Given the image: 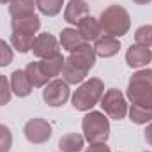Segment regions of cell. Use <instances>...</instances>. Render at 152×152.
<instances>
[{
  "label": "cell",
  "instance_id": "6da1fadb",
  "mask_svg": "<svg viewBox=\"0 0 152 152\" xmlns=\"http://www.w3.org/2000/svg\"><path fill=\"white\" fill-rule=\"evenodd\" d=\"M96 51L94 46H90V42H83L81 46H78L76 50L69 51V57L64 60V67H62V80L67 85H80L87 80L88 71L96 66Z\"/></svg>",
  "mask_w": 152,
  "mask_h": 152
},
{
  "label": "cell",
  "instance_id": "7a4b0ae2",
  "mask_svg": "<svg viewBox=\"0 0 152 152\" xmlns=\"http://www.w3.org/2000/svg\"><path fill=\"white\" fill-rule=\"evenodd\" d=\"M99 27L101 32L112 37H122L129 32L131 27V18L129 12L122 7V5H110L106 7L101 16H99Z\"/></svg>",
  "mask_w": 152,
  "mask_h": 152
},
{
  "label": "cell",
  "instance_id": "3957f363",
  "mask_svg": "<svg viewBox=\"0 0 152 152\" xmlns=\"http://www.w3.org/2000/svg\"><path fill=\"white\" fill-rule=\"evenodd\" d=\"M127 99L133 104L152 110V69H140L129 78Z\"/></svg>",
  "mask_w": 152,
  "mask_h": 152
},
{
  "label": "cell",
  "instance_id": "277c9868",
  "mask_svg": "<svg viewBox=\"0 0 152 152\" xmlns=\"http://www.w3.org/2000/svg\"><path fill=\"white\" fill-rule=\"evenodd\" d=\"M104 94V83L99 78H90L80 83V87L71 96V103L78 112H90L103 97Z\"/></svg>",
  "mask_w": 152,
  "mask_h": 152
},
{
  "label": "cell",
  "instance_id": "5b68a950",
  "mask_svg": "<svg viewBox=\"0 0 152 152\" xmlns=\"http://www.w3.org/2000/svg\"><path fill=\"white\" fill-rule=\"evenodd\" d=\"M83 136L88 143H106L110 138V120L101 112H88L81 120Z\"/></svg>",
  "mask_w": 152,
  "mask_h": 152
},
{
  "label": "cell",
  "instance_id": "8992f818",
  "mask_svg": "<svg viewBox=\"0 0 152 152\" xmlns=\"http://www.w3.org/2000/svg\"><path fill=\"white\" fill-rule=\"evenodd\" d=\"M99 103H101L103 113L108 115L110 118H115V120H122L127 115V112H129L126 97H124V94L118 88H108L103 94Z\"/></svg>",
  "mask_w": 152,
  "mask_h": 152
},
{
  "label": "cell",
  "instance_id": "52a82bcc",
  "mask_svg": "<svg viewBox=\"0 0 152 152\" xmlns=\"http://www.w3.org/2000/svg\"><path fill=\"white\" fill-rule=\"evenodd\" d=\"M71 97V88L69 85L64 81V80H50L46 85H44V90H42V101L48 104V106H53V108H58L62 104H66Z\"/></svg>",
  "mask_w": 152,
  "mask_h": 152
},
{
  "label": "cell",
  "instance_id": "ba28073f",
  "mask_svg": "<svg viewBox=\"0 0 152 152\" xmlns=\"http://www.w3.org/2000/svg\"><path fill=\"white\" fill-rule=\"evenodd\" d=\"M23 134L34 145L46 143L51 138V124L46 118H41V117L30 118V120H27V124L23 127Z\"/></svg>",
  "mask_w": 152,
  "mask_h": 152
},
{
  "label": "cell",
  "instance_id": "9c48e42d",
  "mask_svg": "<svg viewBox=\"0 0 152 152\" xmlns=\"http://www.w3.org/2000/svg\"><path fill=\"white\" fill-rule=\"evenodd\" d=\"M32 51H34V57H37L39 60L51 58V57H57L60 53V42L51 34L42 32V34H37L34 39Z\"/></svg>",
  "mask_w": 152,
  "mask_h": 152
},
{
  "label": "cell",
  "instance_id": "30bf717a",
  "mask_svg": "<svg viewBox=\"0 0 152 152\" xmlns=\"http://www.w3.org/2000/svg\"><path fill=\"white\" fill-rule=\"evenodd\" d=\"M126 62L129 67L134 69H142L145 67L149 62H152V50L142 44H131V48H127L126 51Z\"/></svg>",
  "mask_w": 152,
  "mask_h": 152
},
{
  "label": "cell",
  "instance_id": "8fae6325",
  "mask_svg": "<svg viewBox=\"0 0 152 152\" xmlns=\"http://www.w3.org/2000/svg\"><path fill=\"white\" fill-rule=\"evenodd\" d=\"M11 27H12V32H16V34H25V36H34L36 37V34L41 28V20H39L37 14L12 18Z\"/></svg>",
  "mask_w": 152,
  "mask_h": 152
},
{
  "label": "cell",
  "instance_id": "7c38bea8",
  "mask_svg": "<svg viewBox=\"0 0 152 152\" xmlns=\"http://www.w3.org/2000/svg\"><path fill=\"white\" fill-rule=\"evenodd\" d=\"M88 14V4L85 0H69L64 11V21L69 25H80L81 20H85Z\"/></svg>",
  "mask_w": 152,
  "mask_h": 152
},
{
  "label": "cell",
  "instance_id": "4fadbf2b",
  "mask_svg": "<svg viewBox=\"0 0 152 152\" xmlns=\"http://www.w3.org/2000/svg\"><path fill=\"white\" fill-rule=\"evenodd\" d=\"M118 50H120V41L117 37L103 34L99 39L94 41V51H96L97 57L110 58V57H115L118 53Z\"/></svg>",
  "mask_w": 152,
  "mask_h": 152
},
{
  "label": "cell",
  "instance_id": "5bb4252c",
  "mask_svg": "<svg viewBox=\"0 0 152 152\" xmlns=\"http://www.w3.org/2000/svg\"><path fill=\"white\" fill-rule=\"evenodd\" d=\"M9 83H11L12 94L18 96V97H27V96H30V92H32V88H34L32 83H30V80H28V76H27V73H25V69H16V71L11 75Z\"/></svg>",
  "mask_w": 152,
  "mask_h": 152
},
{
  "label": "cell",
  "instance_id": "9a60e30c",
  "mask_svg": "<svg viewBox=\"0 0 152 152\" xmlns=\"http://www.w3.org/2000/svg\"><path fill=\"white\" fill-rule=\"evenodd\" d=\"M78 32L81 34V37L85 42H90V41H96L103 36L101 32V27H99V20L92 18V16H87L85 20L80 21L78 25Z\"/></svg>",
  "mask_w": 152,
  "mask_h": 152
},
{
  "label": "cell",
  "instance_id": "2e32d148",
  "mask_svg": "<svg viewBox=\"0 0 152 152\" xmlns=\"http://www.w3.org/2000/svg\"><path fill=\"white\" fill-rule=\"evenodd\" d=\"M83 147H85V136L78 133H67L58 142V149L62 152H81Z\"/></svg>",
  "mask_w": 152,
  "mask_h": 152
},
{
  "label": "cell",
  "instance_id": "e0dca14e",
  "mask_svg": "<svg viewBox=\"0 0 152 152\" xmlns=\"http://www.w3.org/2000/svg\"><path fill=\"white\" fill-rule=\"evenodd\" d=\"M36 0H12L9 4V14L11 18H21V16H30L36 14Z\"/></svg>",
  "mask_w": 152,
  "mask_h": 152
},
{
  "label": "cell",
  "instance_id": "ac0fdd59",
  "mask_svg": "<svg viewBox=\"0 0 152 152\" xmlns=\"http://www.w3.org/2000/svg\"><path fill=\"white\" fill-rule=\"evenodd\" d=\"M58 42H60V46H62L66 51H73L78 46H81L85 41H83L81 34H80L76 28H71V27H69V28H64V30L60 32Z\"/></svg>",
  "mask_w": 152,
  "mask_h": 152
},
{
  "label": "cell",
  "instance_id": "d6986e66",
  "mask_svg": "<svg viewBox=\"0 0 152 152\" xmlns=\"http://www.w3.org/2000/svg\"><path fill=\"white\" fill-rule=\"evenodd\" d=\"M25 73H27V76H28V80H30V83H32L34 88H41V87H44L50 81V78L44 75V71L41 69L39 60L28 62V66L25 67Z\"/></svg>",
  "mask_w": 152,
  "mask_h": 152
},
{
  "label": "cell",
  "instance_id": "ffe728a7",
  "mask_svg": "<svg viewBox=\"0 0 152 152\" xmlns=\"http://www.w3.org/2000/svg\"><path fill=\"white\" fill-rule=\"evenodd\" d=\"M64 60H66V58L62 57V53H58L57 57H51V58L39 60V64H41V69L44 71V75L51 80V78H55V76H58L60 73H62Z\"/></svg>",
  "mask_w": 152,
  "mask_h": 152
},
{
  "label": "cell",
  "instance_id": "44dd1931",
  "mask_svg": "<svg viewBox=\"0 0 152 152\" xmlns=\"http://www.w3.org/2000/svg\"><path fill=\"white\" fill-rule=\"evenodd\" d=\"M127 113H129L131 122H134V124H138V126H143V124L152 122V110L151 108L138 106V104H131V108H129Z\"/></svg>",
  "mask_w": 152,
  "mask_h": 152
},
{
  "label": "cell",
  "instance_id": "7402d4cb",
  "mask_svg": "<svg viewBox=\"0 0 152 152\" xmlns=\"http://www.w3.org/2000/svg\"><path fill=\"white\" fill-rule=\"evenodd\" d=\"M34 36H25V34H11V46L20 51V53H28L32 51V44H34Z\"/></svg>",
  "mask_w": 152,
  "mask_h": 152
},
{
  "label": "cell",
  "instance_id": "603a6c76",
  "mask_svg": "<svg viewBox=\"0 0 152 152\" xmlns=\"http://www.w3.org/2000/svg\"><path fill=\"white\" fill-rule=\"evenodd\" d=\"M39 12L44 16H57L62 11L64 0H36Z\"/></svg>",
  "mask_w": 152,
  "mask_h": 152
},
{
  "label": "cell",
  "instance_id": "cb8c5ba5",
  "mask_svg": "<svg viewBox=\"0 0 152 152\" xmlns=\"http://www.w3.org/2000/svg\"><path fill=\"white\" fill-rule=\"evenodd\" d=\"M134 41H136V44L152 48V25H142L140 28H136Z\"/></svg>",
  "mask_w": 152,
  "mask_h": 152
},
{
  "label": "cell",
  "instance_id": "d4e9b609",
  "mask_svg": "<svg viewBox=\"0 0 152 152\" xmlns=\"http://www.w3.org/2000/svg\"><path fill=\"white\" fill-rule=\"evenodd\" d=\"M12 147V133L5 124H0V152H9Z\"/></svg>",
  "mask_w": 152,
  "mask_h": 152
},
{
  "label": "cell",
  "instance_id": "484cf974",
  "mask_svg": "<svg viewBox=\"0 0 152 152\" xmlns=\"http://www.w3.org/2000/svg\"><path fill=\"white\" fill-rule=\"evenodd\" d=\"M12 97V90H11V83L4 75H0V106L7 104Z\"/></svg>",
  "mask_w": 152,
  "mask_h": 152
},
{
  "label": "cell",
  "instance_id": "4316f807",
  "mask_svg": "<svg viewBox=\"0 0 152 152\" xmlns=\"http://www.w3.org/2000/svg\"><path fill=\"white\" fill-rule=\"evenodd\" d=\"M12 58H14L12 48H11L4 39H0V67L9 66V64L12 62Z\"/></svg>",
  "mask_w": 152,
  "mask_h": 152
},
{
  "label": "cell",
  "instance_id": "83f0119b",
  "mask_svg": "<svg viewBox=\"0 0 152 152\" xmlns=\"http://www.w3.org/2000/svg\"><path fill=\"white\" fill-rule=\"evenodd\" d=\"M85 152H112L106 143H90V147H87Z\"/></svg>",
  "mask_w": 152,
  "mask_h": 152
},
{
  "label": "cell",
  "instance_id": "f1b7e54d",
  "mask_svg": "<svg viewBox=\"0 0 152 152\" xmlns=\"http://www.w3.org/2000/svg\"><path fill=\"white\" fill-rule=\"evenodd\" d=\"M143 138H145V142L152 147V122H149V126L145 127V131H143Z\"/></svg>",
  "mask_w": 152,
  "mask_h": 152
},
{
  "label": "cell",
  "instance_id": "f546056e",
  "mask_svg": "<svg viewBox=\"0 0 152 152\" xmlns=\"http://www.w3.org/2000/svg\"><path fill=\"white\" fill-rule=\"evenodd\" d=\"M134 4H138V5H147V4H151L152 0H133Z\"/></svg>",
  "mask_w": 152,
  "mask_h": 152
},
{
  "label": "cell",
  "instance_id": "4dcf8cb0",
  "mask_svg": "<svg viewBox=\"0 0 152 152\" xmlns=\"http://www.w3.org/2000/svg\"><path fill=\"white\" fill-rule=\"evenodd\" d=\"M11 2H12V0H0V4H4V5H5V4H7V5H9V4H11Z\"/></svg>",
  "mask_w": 152,
  "mask_h": 152
},
{
  "label": "cell",
  "instance_id": "1f68e13d",
  "mask_svg": "<svg viewBox=\"0 0 152 152\" xmlns=\"http://www.w3.org/2000/svg\"><path fill=\"white\" fill-rule=\"evenodd\" d=\"M145 152H149V151H145Z\"/></svg>",
  "mask_w": 152,
  "mask_h": 152
}]
</instances>
